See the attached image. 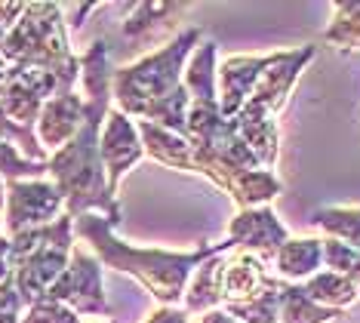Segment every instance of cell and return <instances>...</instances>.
<instances>
[{"label": "cell", "instance_id": "6da1fadb", "mask_svg": "<svg viewBox=\"0 0 360 323\" xmlns=\"http://www.w3.org/2000/svg\"><path fill=\"white\" fill-rule=\"evenodd\" d=\"M108 102L111 96H86L84 123H80V129L75 132V139L68 145L50 154L46 172L53 176V185L65 197V215L77 219V215L89 210H102L105 219L111 225H117L120 210L108 188V176H105L99 154V136H102V123L108 118Z\"/></svg>", "mask_w": 360, "mask_h": 323}, {"label": "cell", "instance_id": "7a4b0ae2", "mask_svg": "<svg viewBox=\"0 0 360 323\" xmlns=\"http://www.w3.org/2000/svg\"><path fill=\"white\" fill-rule=\"evenodd\" d=\"M111 222L105 215L84 213L75 219V231L84 240H89L96 250V259L105 262L114 271L133 274L142 286L151 289L154 299H160L163 305H176L185 293V280L194 271V265L207 255H219L228 246H234L231 240L219 246H200L194 253H158V250H133L124 240H117L111 234Z\"/></svg>", "mask_w": 360, "mask_h": 323}, {"label": "cell", "instance_id": "3957f363", "mask_svg": "<svg viewBox=\"0 0 360 323\" xmlns=\"http://www.w3.org/2000/svg\"><path fill=\"white\" fill-rule=\"evenodd\" d=\"M0 56L19 68L50 71L59 80L62 93H71L80 77V62L68 49L62 10L56 4H28L10 34L0 40Z\"/></svg>", "mask_w": 360, "mask_h": 323}, {"label": "cell", "instance_id": "277c9868", "mask_svg": "<svg viewBox=\"0 0 360 323\" xmlns=\"http://www.w3.org/2000/svg\"><path fill=\"white\" fill-rule=\"evenodd\" d=\"M71 237H75V219L71 215H59L53 225L22 231V234L10 237L13 284L25 299V305L46 299L50 286L68 268L71 250H75Z\"/></svg>", "mask_w": 360, "mask_h": 323}, {"label": "cell", "instance_id": "5b68a950", "mask_svg": "<svg viewBox=\"0 0 360 323\" xmlns=\"http://www.w3.org/2000/svg\"><path fill=\"white\" fill-rule=\"evenodd\" d=\"M200 40V31H185L179 34L176 44L163 46L160 53L145 56L142 62L129 65V68L114 71L111 77V93L120 105V114H136L145 118L158 102L167 96H173L179 87V71H182L185 56L191 53V46Z\"/></svg>", "mask_w": 360, "mask_h": 323}, {"label": "cell", "instance_id": "8992f818", "mask_svg": "<svg viewBox=\"0 0 360 323\" xmlns=\"http://www.w3.org/2000/svg\"><path fill=\"white\" fill-rule=\"evenodd\" d=\"M65 206V197L53 182L25 179V182H6V231L10 237L22 231H34L53 225Z\"/></svg>", "mask_w": 360, "mask_h": 323}, {"label": "cell", "instance_id": "52a82bcc", "mask_svg": "<svg viewBox=\"0 0 360 323\" xmlns=\"http://www.w3.org/2000/svg\"><path fill=\"white\" fill-rule=\"evenodd\" d=\"M46 299L68 305L75 314H111L102 293V265L84 250H71L68 268L50 286Z\"/></svg>", "mask_w": 360, "mask_h": 323}, {"label": "cell", "instance_id": "ba28073f", "mask_svg": "<svg viewBox=\"0 0 360 323\" xmlns=\"http://www.w3.org/2000/svg\"><path fill=\"white\" fill-rule=\"evenodd\" d=\"M99 154H102L105 176H108V188L114 194L120 185V176L145 154V148L139 145V129L129 123L127 114L108 111V118L102 123V136H99Z\"/></svg>", "mask_w": 360, "mask_h": 323}, {"label": "cell", "instance_id": "9c48e42d", "mask_svg": "<svg viewBox=\"0 0 360 323\" xmlns=\"http://www.w3.org/2000/svg\"><path fill=\"white\" fill-rule=\"evenodd\" d=\"M277 56L281 53L262 56V59L259 56H234V59H228L222 65V71H219V96H222L219 114L225 120H234L243 111V105L250 102L259 77L277 62Z\"/></svg>", "mask_w": 360, "mask_h": 323}, {"label": "cell", "instance_id": "30bf717a", "mask_svg": "<svg viewBox=\"0 0 360 323\" xmlns=\"http://www.w3.org/2000/svg\"><path fill=\"white\" fill-rule=\"evenodd\" d=\"M84 123V99L77 93H59L44 105L37 118V142L44 151H59L75 139Z\"/></svg>", "mask_w": 360, "mask_h": 323}, {"label": "cell", "instance_id": "8fae6325", "mask_svg": "<svg viewBox=\"0 0 360 323\" xmlns=\"http://www.w3.org/2000/svg\"><path fill=\"white\" fill-rule=\"evenodd\" d=\"M228 240L262 253V259H274L286 243V231L281 228V222L274 219V213L268 206H256V210H243L240 215H234Z\"/></svg>", "mask_w": 360, "mask_h": 323}, {"label": "cell", "instance_id": "7c38bea8", "mask_svg": "<svg viewBox=\"0 0 360 323\" xmlns=\"http://www.w3.org/2000/svg\"><path fill=\"white\" fill-rule=\"evenodd\" d=\"M274 262L283 277H311L323 265V240H286Z\"/></svg>", "mask_w": 360, "mask_h": 323}, {"label": "cell", "instance_id": "4fadbf2b", "mask_svg": "<svg viewBox=\"0 0 360 323\" xmlns=\"http://www.w3.org/2000/svg\"><path fill=\"white\" fill-rule=\"evenodd\" d=\"M212 62H216V44L207 40L194 53L191 65H188V74H185V89L191 93V102L216 105V68H212Z\"/></svg>", "mask_w": 360, "mask_h": 323}, {"label": "cell", "instance_id": "5bb4252c", "mask_svg": "<svg viewBox=\"0 0 360 323\" xmlns=\"http://www.w3.org/2000/svg\"><path fill=\"white\" fill-rule=\"evenodd\" d=\"M222 280H225V262L219 259H210L203 262L194 274V284L188 289V299H185V308L188 311H212V305L222 302Z\"/></svg>", "mask_w": 360, "mask_h": 323}, {"label": "cell", "instance_id": "9a60e30c", "mask_svg": "<svg viewBox=\"0 0 360 323\" xmlns=\"http://www.w3.org/2000/svg\"><path fill=\"white\" fill-rule=\"evenodd\" d=\"M305 296L314 305H321V308H333V311H339V308H345V305H351L357 299V286L351 284L348 277H342V274H335V271H323V274H314L308 280L305 286Z\"/></svg>", "mask_w": 360, "mask_h": 323}, {"label": "cell", "instance_id": "2e32d148", "mask_svg": "<svg viewBox=\"0 0 360 323\" xmlns=\"http://www.w3.org/2000/svg\"><path fill=\"white\" fill-rule=\"evenodd\" d=\"M333 317L339 311L314 305L302 286H281V323H330Z\"/></svg>", "mask_w": 360, "mask_h": 323}, {"label": "cell", "instance_id": "e0dca14e", "mask_svg": "<svg viewBox=\"0 0 360 323\" xmlns=\"http://www.w3.org/2000/svg\"><path fill=\"white\" fill-rule=\"evenodd\" d=\"M314 222L323 231L335 234L345 246L360 253V210H321Z\"/></svg>", "mask_w": 360, "mask_h": 323}, {"label": "cell", "instance_id": "ac0fdd59", "mask_svg": "<svg viewBox=\"0 0 360 323\" xmlns=\"http://www.w3.org/2000/svg\"><path fill=\"white\" fill-rule=\"evenodd\" d=\"M335 13L339 19H333L323 37L342 49H360V4H339Z\"/></svg>", "mask_w": 360, "mask_h": 323}, {"label": "cell", "instance_id": "d6986e66", "mask_svg": "<svg viewBox=\"0 0 360 323\" xmlns=\"http://www.w3.org/2000/svg\"><path fill=\"white\" fill-rule=\"evenodd\" d=\"M46 172V163L28 160L25 154L19 151L10 142H0V176L6 182H25V179H40Z\"/></svg>", "mask_w": 360, "mask_h": 323}, {"label": "cell", "instance_id": "ffe728a7", "mask_svg": "<svg viewBox=\"0 0 360 323\" xmlns=\"http://www.w3.org/2000/svg\"><path fill=\"white\" fill-rule=\"evenodd\" d=\"M22 323H80V317L68 308V305L53 302V299H40L34 305H28Z\"/></svg>", "mask_w": 360, "mask_h": 323}, {"label": "cell", "instance_id": "44dd1931", "mask_svg": "<svg viewBox=\"0 0 360 323\" xmlns=\"http://www.w3.org/2000/svg\"><path fill=\"white\" fill-rule=\"evenodd\" d=\"M148 323H188V320H185L182 311H167V308H160V311L151 314Z\"/></svg>", "mask_w": 360, "mask_h": 323}, {"label": "cell", "instance_id": "7402d4cb", "mask_svg": "<svg viewBox=\"0 0 360 323\" xmlns=\"http://www.w3.org/2000/svg\"><path fill=\"white\" fill-rule=\"evenodd\" d=\"M200 323H237L231 314H225V311H207L200 317Z\"/></svg>", "mask_w": 360, "mask_h": 323}, {"label": "cell", "instance_id": "603a6c76", "mask_svg": "<svg viewBox=\"0 0 360 323\" xmlns=\"http://www.w3.org/2000/svg\"><path fill=\"white\" fill-rule=\"evenodd\" d=\"M4 203H6V185L0 182V206H4Z\"/></svg>", "mask_w": 360, "mask_h": 323}, {"label": "cell", "instance_id": "cb8c5ba5", "mask_svg": "<svg viewBox=\"0 0 360 323\" xmlns=\"http://www.w3.org/2000/svg\"><path fill=\"white\" fill-rule=\"evenodd\" d=\"M108 323H117V320H108Z\"/></svg>", "mask_w": 360, "mask_h": 323}]
</instances>
